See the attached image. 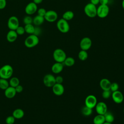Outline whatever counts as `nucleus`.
<instances>
[{"mask_svg":"<svg viewBox=\"0 0 124 124\" xmlns=\"http://www.w3.org/2000/svg\"><path fill=\"white\" fill-rule=\"evenodd\" d=\"M13 68L9 64H5L0 68V78L6 79L10 78L13 74Z\"/></svg>","mask_w":124,"mask_h":124,"instance_id":"obj_1","label":"nucleus"},{"mask_svg":"<svg viewBox=\"0 0 124 124\" xmlns=\"http://www.w3.org/2000/svg\"><path fill=\"white\" fill-rule=\"evenodd\" d=\"M39 42L38 36L32 34L29 35L25 40L24 45L28 48H32L36 46Z\"/></svg>","mask_w":124,"mask_h":124,"instance_id":"obj_2","label":"nucleus"},{"mask_svg":"<svg viewBox=\"0 0 124 124\" xmlns=\"http://www.w3.org/2000/svg\"><path fill=\"white\" fill-rule=\"evenodd\" d=\"M84 11L85 15L89 17L93 18L97 16V8L96 5L91 2L87 3L84 7Z\"/></svg>","mask_w":124,"mask_h":124,"instance_id":"obj_3","label":"nucleus"},{"mask_svg":"<svg viewBox=\"0 0 124 124\" xmlns=\"http://www.w3.org/2000/svg\"><path fill=\"white\" fill-rule=\"evenodd\" d=\"M53 57L56 62L62 63L67 57L63 50L61 48H57L53 51Z\"/></svg>","mask_w":124,"mask_h":124,"instance_id":"obj_4","label":"nucleus"},{"mask_svg":"<svg viewBox=\"0 0 124 124\" xmlns=\"http://www.w3.org/2000/svg\"><path fill=\"white\" fill-rule=\"evenodd\" d=\"M58 30L62 33H66L69 31L70 26L68 21L62 18L58 20L56 23Z\"/></svg>","mask_w":124,"mask_h":124,"instance_id":"obj_5","label":"nucleus"},{"mask_svg":"<svg viewBox=\"0 0 124 124\" xmlns=\"http://www.w3.org/2000/svg\"><path fill=\"white\" fill-rule=\"evenodd\" d=\"M109 12V8L108 5H100L97 8V16L101 18L106 17Z\"/></svg>","mask_w":124,"mask_h":124,"instance_id":"obj_6","label":"nucleus"},{"mask_svg":"<svg viewBox=\"0 0 124 124\" xmlns=\"http://www.w3.org/2000/svg\"><path fill=\"white\" fill-rule=\"evenodd\" d=\"M7 26L10 30H16L19 26V22L18 18L14 16H11L8 19Z\"/></svg>","mask_w":124,"mask_h":124,"instance_id":"obj_7","label":"nucleus"},{"mask_svg":"<svg viewBox=\"0 0 124 124\" xmlns=\"http://www.w3.org/2000/svg\"><path fill=\"white\" fill-rule=\"evenodd\" d=\"M92 41L90 38L85 37L82 38L79 43V46L81 50H88L92 46Z\"/></svg>","mask_w":124,"mask_h":124,"instance_id":"obj_8","label":"nucleus"},{"mask_svg":"<svg viewBox=\"0 0 124 124\" xmlns=\"http://www.w3.org/2000/svg\"><path fill=\"white\" fill-rule=\"evenodd\" d=\"M43 80L44 85L47 87H52L56 83L55 77L50 74L46 75L44 77Z\"/></svg>","mask_w":124,"mask_h":124,"instance_id":"obj_9","label":"nucleus"},{"mask_svg":"<svg viewBox=\"0 0 124 124\" xmlns=\"http://www.w3.org/2000/svg\"><path fill=\"white\" fill-rule=\"evenodd\" d=\"M97 100L96 97L93 94H90L88 95L85 99V105L91 108H95Z\"/></svg>","mask_w":124,"mask_h":124,"instance_id":"obj_10","label":"nucleus"},{"mask_svg":"<svg viewBox=\"0 0 124 124\" xmlns=\"http://www.w3.org/2000/svg\"><path fill=\"white\" fill-rule=\"evenodd\" d=\"M58 14L54 10L46 11V12L44 16L45 20L49 22H53L56 21L58 19Z\"/></svg>","mask_w":124,"mask_h":124,"instance_id":"obj_11","label":"nucleus"},{"mask_svg":"<svg viewBox=\"0 0 124 124\" xmlns=\"http://www.w3.org/2000/svg\"><path fill=\"white\" fill-rule=\"evenodd\" d=\"M95 110L98 114L104 115L108 111V107L107 104L102 101L97 102L95 107Z\"/></svg>","mask_w":124,"mask_h":124,"instance_id":"obj_12","label":"nucleus"},{"mask_svg":"<svg viewBox=\"0 0 124 124\" xmlns=\"http://www.w3.org/2000/svg\"><path fill=\"white\" fill-rule=\"evenodd\" d=\"M37 5L33 2L29 3L25 8V12L28 15H31L36 13L37 11Z\"/></svg>","mask_w":124,"mask_h":124,"instance_id":"obj_13","label":"nucleus"},{"mask_svg":"<svg viewBox=\"0 0 124 124\" xmlns=\"http://www.w3.org/2000/svg\"><path fill=\"white\" fill-rule=\"evenodd\" d=\"M111 97L113 101L116 104H121L124 100V95L122 93L119 91L112 92Z\"/></svg>","mask_w":124,"mask_h":124,"instance_id":"obj_14","label":"nucleus"},{"mask_svg":"<svg viewBox=\"0 0 124 124\" xmlns=\"http://www.w3.org/2000/svg\"><path fill=\"white\" fill-rule=\"evenodd\" d=\"M52 88L53 93L57 96H61L64 93V88L62 84L56 83Z\"/></svg>","mask_w":124,"mask_h":124,"instance_id":"obj_15","label":"nucleus"},{"mask_svg":"<svg viewBox=\"0 0 124 124\" xmlns=\"http://www.w3.org/2000/svg\"><path fill=\"white\" fill-rule=\"evenodd\" d=\"M16 92L15 89V88L9 86L6 89L4 90V94L5 96L9 99L14 98L16 95Z\"/></svg>","mask_w":124,"mask_h":124,"instance_id":"obj_16","label":"nucleus"},{"mask_svg":"<svg viewBox=\"0 0 124 124\" xmlns=\"http://www.w3.org/2000/svg\"><path fill=\"white\" fill-rule=\"evenodd\" d=\"M63 64L62 63L56 62L51 67V71L54 74L60 73L63 69Z\"/></svg>","mask_w":124,"mask_h":124,"instance_id":"obj_17","label":"nucleus"},{"mask_svg":"<svg viewBox=\"0 0 124 124\" xmlns=\"http://www.w3.org/2000/svg\"><path fill=\"white\" fill-rule=\"evenodd\" d=\"M111 82L110 80L107 78H102L99 83L100 86L101 88L103 90H110V85H111Z\"/></svg>","mask_w":124,"mask_h":124,"instance_id":"obj_18","label":"nucleus"},{"mask_svg":"<svg viewBox=\"0 0 124 124\" xmlns=\"http://www.w3.org/2000/svg\"><path fill=\"white\" fill-rule=\"evenodd\" d=\"M18 34L15 30H10L7 33L6 39L10 43H13L15 42L17 38Z\"/></svg>","mask_w":124,"mask_h":124,"instance_id":"obj_19","label":"nucleus"},{"mask_svg":"<svg viewBox=\"0 0 124 124\" xmlns=\"http://www.w3.org/2000/svg\"><path fill=\"white\" fill-rule=\"evenodd\" d=\"M12 114L16 119H20L24 116V111L21 108H16L13 111Z\"/></svg>","mask_w":124,"mask_h":124,"instance_id":"obj_20","label":"nucleus"},{"mask_svg":"<svg viewBox=\"0 0 124 124\" xmlns=\"http://www.w3.org/2000/svg\"><path fill=\"white\" fill-rule=\"evenodd\" d=\"M44 21L45 18L44 16H42L37 15L33 18L32 23L35 26H39L44 23Z\"/></svg>","mask_w":124,"mask_h":124,"instance_id":"obj_21","label":"nucleus"},{"mask_svg":"<svg viewBox=\"0 0 124 124\" xmlns=\"http://www.w3.org/2000/svg\"><path fill=\"white\" fill-rule=\"evenodd\" d=\"M105 122V119L104 115L98 114L96 115L93 119V124H103Z\"/></svg>","mask_w":124,"mask_h":124,"instance_id":"obj_22","label":"nucleus"},{"mask_svg":"<svg viewBox=\"0 0 124 124\" xmlns=\"http://www.w3.org/2000/svg\"><path fill=\"white\" fill-rule=\"evenodd\" d=\"M74 17V13L73 11L68 10L65 11L63 14L62 16V18L67 21L72 20Z\"/></svg>","mask_w":124,"mask_h":124,"instance_id":"obj_23","label":"nucleus"},{"mask_svg":"<svg viewBox=\"0 0 124 124\" xmlns=\"http://www.w3.org/2000/svg\"><path fill=\"white\" fill-rule=\"evenodd\" d=\"M81 112L83 115L85 116H89L93 113V109L85 105L81 109Z\"/></svg>","mask_w":124,"mask_h":124,"instance_id":"obj_24","label":"nucleus"},{"mask_svg":"<svg viewBox=\"0 0 124 124\" xmlns=\"http://www.w3.org/2000/svg\"><path fill=\"white\" fill-rule=\"evenodd\" d=\"M105 122L112 123L114 121V116L113 115V114L109 111H107L105 114L104 115Z\"/></svg>","mask_w":124,"mask_h":124,"instance_id":"obj_25","label":"nucleus"},{"mask_svg":"<svg viewBox=\"0 0 124 124\" xmlns=\"http://www.w3.org/2000/svg\"><path fill=\"white\" fill-rule=\"evenodd\" d=\"M75 59L71 57H66L64 61L62 62L63 65L66 66H69V67L73 66L75 64Z\"/></svg>","mask_w":124,"mask_h":124,"instance_id":"obj_26","label":"nucleus"},{"mask_svg":"<svg viewBox=\"0 0 124 124\" xmlns=\"http://www.w3.org/2000/svg\"><path fill=\"white\" fill-rule=\"evenodd\" d=\"M24 27L25 32L29 34H33L34 31L35 27L33 25H32V24L25 25Z\"/></svg>","mask_w":124,"mask_h":124,"instance_id":"obj_27","label":"nucleus"},{"mask_svg":"<svg viewBox=\"0 0 124 124\" xmlns=\"http://www.w3.org/2000/svg\"><path fill=\"white\" fill-rule=\"evenodd\" d=\"M88 54L87 51L86 50H81L78 53V58L80 60L82 61L86 60L88 58Z\"/></svg>","mask_w":124,"mask_h":124,"instance_id":"obj_28","label":"nucleus"},{"mask_svg":"<svg viewBox=\"0 0 124 124\" xmlns=\"http://www.w3.org/2000/svg\"><path fill=\"white\" fill-rule=\"evenodd\" d=\"M9 83L10 86L15 88L19 84L20 81L19 79L17 77H12L10 78Z\"/></svg>","mask_w":124,"mask_h":124,"instance_id":"obj_29","label":"nucleus"},{"mask_svg":"<svg viewBox=\"0 0 124 124\" xmlns=\"http://www.w3.org/2000/svg\"><path fill=\"white\" fill-rule=\"evenodd\" d=\"M9 86V83L7 79L0 78V88L5 90Z\"/></svg>","mask_w":124,"mask_h":124,"instance_id":"obj_30","label":"nucleus"},{"mask_svg":"<svg viewBox=\"0 0 124 124\" xmlns=\"http://www.w3.org/2000/svg\"><path fill=\"white\" fill-rule=\"evenodd\" d=\"M23 21L25 25L32 24L33 22V18H32L29 15L25 16L23 19Z\"/></svg>","mask_w":124,"mask_h":124,"instance_id":"obj_31","label":"nucleus"},{"mask_svg":"<svg viewBox=\"0 0 124 124\" xmlns=\"http://www.w3.org/2000/svg\"><path fill=\"white\" fill-rule=\"evenodd\" d=\"M111 93L110 90H105L103 91L102 96L104 99H108L111 96Z\"/></svg>","mask_w":124,"mask_h":124,"instance_id":"obj_32","label":"nucleus"},{"mask_svg":"<svg viewBox=\"0 0 124 124\" xmlns=\"http://www.w3.org/2000/svg\"><path fill=\"white\" fill-rule=\"evenodd\" d=\"M119 85L117 82H113L111 83L110 90L111 92H114L115 91H118L119 89Z\"/></svg>","mask_w":124,"mask_h":124,"instance_id":"obj_33","label":"nucleus"},{"mask_svg":"<svg viewBox=\"0 0 124 124\" xmlns=\"http://www.w3.org/2000/svg\"><path fill=\"white\" fill-rule=\"evenodd\" d=\"M15 31L17 34L19 35H22L25 32L24 27L21 26H19Z\"/></svg>","mask_w":124,"mask_h":124,"instance_id":"obj_34","label":"nucleus"},{"mask_svg":"<svg viewBox=\"0 0 124 124\" xmlns=\"http://www.w3.org/2000/svg\"><path fill=\"white\" fill-rule=\"evenodd\" d=\"M16 119L12 116H8L5 119V122L6 124H13L15 123Z\"/></svg>","mask_w":124,"mask_h":124,"instance_id":"obj_35","label":"nucleus"},{"mask_svg":"<svg viewBox=\"0 0 124 124\" xmlns=\"http://www.w3.org/2000/svg\"><path fill=\"white\" fill-rule=\"evenodd\" d=\"M37 12V15H39L40 16L44 17V16H45V14L46 12V11L45 8H39V9H38Z\"/></svg>","mask_w":124,"mask_h":124,"instance_id":"obj_36","label":"nucleus"},{"mask_svg":"<svg viewBox=\"0 0 124 124\" xmlns=\"http://www.w3.org/2000/svg\"><path fill=\"white\" fill-rule=\"evenodd\" d=\"M41 32V29L39 27V26H35L34 28V31L33 34L38 36L40 34Z\"/></svg>","mask_w":124,"mask_h":124,"instance_id":"obj_37","label":"nucleus"},{"mask_svg":"<svg viewBox=\"0 0 124 124\" xmlns=\"http://www.w3.org/2000/svg\"><path fill=\"white\" fill-rule=\"evenodd\" d=\"M55 81L56 83L62 84V83L63 81V78L62 76H58L56 77H55Z\"/></svg>","mask_w":124,"mask_h":124,"instance_id":"obj_38","label":"nucleus"},{"mask_svg":"<svg viewBox=\"0 0 124 124\" xmlns=\"http://www.w3.org/2000/svg\"><path fill=\"white\" fill-rule=\"evenodd\" d=\"M6 6V0H0V10L3 9Z\"/></svg>","mask_w":124,"mask_h":124,"instance_id":"obj_39","label":"nucleus"},{"mask_svg":"<svg viewBox=\"0 0 124 124\" xmlns=\"http://www.w3.org/2000/svg\"><path fill=\"white\" fill-rule=\"evenodd\" d=\"M15 89L16 93H20L23 91V87L22 85L19 84L18 85H17L16 87H15Z\"/></svg>","mask_w":124,"mask_h":124,"instance_id":"obj_40","label":"nucleus"},{"mask_svg":"<svg viewBox=\"0 0 124 124\" xmlns=\"http://www.w3.org/2000/svg\"><path fill=\"white\" fill-rule=\"evenodd\" d=\"M109 0H100L99 3L101 5H108Z\"/></svg>","mask_w":124,"mask_h":124,"instance_id":"obj_41","label":"nucleus"},{"mask_svg":"<svg viewBox=\"0 0 124 124\" xmlns=\"http://www.w3.org/2000/svg\"><path fill=\"white\" fill-rule=\"evenodd\" d=\"M100 0H90V2L94 5H97L99 3Z\"/></svg>","mask_w":124,"mask_h":124,"instance_id":"obj_42","label":"nucleus"},{"mask_svg":"<svg viewBox=\"0 0 124 124\" xmlns=\"http://www.w3.org/2000/svg\"><path fill=\"white\" fill-rule=\"evenodd\" d=\"M43 0H33V2L37 5L42 3Z\"/></svg>","mask_w":124,"mask_h":124,"instance_id":"obj_43","label":"nucleus"},{"mask_svg":"<svg viewBox=\"0 0 124 124\" xmlns=\"http://www.w3.org/2000/svg\"><path fill=\"white\" fill-rule=\"evenodd\" d=\"M122 6L123 8L124 9V0H123L122 2Z\"/></svg>","mask_w":124,"mask_h":124,"instance_id":"obj_44","label":"nucleus"},{"mask_svg":"<svg viewBox=\"0 0 124 124\" xmlns=\"http://www.w3.org/2000/svg\"><path fill=\"white\" fill-rule=\"evenodd\" d=\"M103 124H112V123H108V122H105Z\"/></svg>","mask_w":124,"mask_h":124,"instance_id":"obj_45","label":"nucleus"},{"mask_svg":"<svg viewBox=\"0 0 124 124\" xmlns=\"http://www.w3.org/2000/svg\"><path fill=\"white\" fill-rule=\"evenodd\" d=\"M123 111H124V109H123Z\"/></svg>","mask_w":124,"mask_h":124,"instance_id":"obj_46","label":"nucleus"},{"mask_svg":"<svg viewBox=\"0 0 124 124\" xmlns=\"http://www.w3.org/2000/svg\"></svg>","mask_w":124,"mask_h":124,"instance_id":"obj_47","label":"nucleus"}]
</instances>
